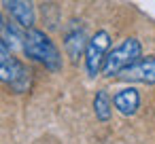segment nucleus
Masks as SVG:
<instances>
[{
  "mask_svg": "<svg viewBox=\"0 0 155 144\" xmlns=\"http://www.w3.org/2000/svg\"><path fill=\"white\" fill-rule=\"evenodd\" d=\"M140 57H142V45H140L138 38L130 36V38L121 40L115 49L108 51V55L104 59V66H102V74L108 76V78L119 76L125 68H130Z\"/></svg>",
  "mask_w": 155,
  "mask_h": 144,
  "instance_id": "nucleus-2",
  "label": "nucleus"
},
{
  "mask_svg": "<svg viewBox=\"0 0 155 144\" xmlns=\"http://www.w3.org/2000/svg\"><path fill=\"white\" fill-rule=\"evenodd\" d=\"M2 7L19 28H24V30L34 28L36 13H34L32 0H2Z\"/></svg>",
  "mask_w": 155,
  "mask_h": 144,
  "instance_id": "nucleus-7",
  "label": "nucleus"
},
{
  "mask_svg": "<svg viewBox=\"0 0 155 144\" xmlns=\"http://www.w3.org/2000/svg\"><path fill=\"white\" fill-rule=\"evenodd\" d=\"M87 40L89 38L85 34V28L79 26V21H70V26L64 32V49H66V55L72 62H79V57L85 55Z\"/></svg>",
  "mask_w": 155,
  "mask_h": 144,
  "instance_id": "nucleus-5",
  "label": "nucleus"
},
{
  "mask_svg": "<svg viewBox=\"0 0 155 144\" xmlns=\"http://www.w3.org/2000/svg\"><path fill=\"white\" fill-rule=\"evenodd\" d=\"M5 24H7V21H5V17H2V11H0V30L5 28Z\"/></svg>",
  "mask_w": 155,
  "mask_h": 144,
  "instance_id": "nucleus-10",
  "label": "nucleus"
},
{
  "mask_svg": "<svg viewBox=\"0 0 155 144\" xmlns=\"http://www.w3.org/2000/svg\"><path fill=\"white\" fill-rule=\"evenodd\" d=\"M21 49H24V53L30 59L38 62L47 70H51V72H60L62 70V55H60L58 47L53 45V40L43 30L28 28L24 32V45H21Z\"/></svg>",
  "mask_w": 155,
  "mask_h": 144,
  "instance_id": "nucleus-1",
  "label": "nucleus"
},
{
  "mask_svg": "<svg viewBox=\"0 0 155 144\" xmlns=\"http://www.w3.org/2000/svg\"><path fill=\"white\" fill-rule=\"evenodd\" d=\"M108 49H110V34L106 30H100L96 32L89 40H87V47H85V70L91 78H96L100 72H102V66H104V59L108 55Z\"/></svg>",
  "mask_w": 155,
  "mask_h": 144,
  "instance_id": "nucleus-4",
  "label": "nucleus"
},
{
  "mask_svg": "<svg viewBox=\"0 0 155 144\" xmlns=\"http://www.w3.org/2000/svg\"><path fill=\"white\" fill-rule=\"evenodd\" d=\"M113 106L123 117H132L140 108V93L134 87H125V89H121V91H117L113 95Z\"/></svg>",
  "mask_w": 155,
  "mask_h": 144,
  "instance_id": "nucleus-8",
  "label": "nucleus"
},
{
  "mask_svg": "<svg viewBox=\"0 0 155 144\" xmlns=\"http://www.w3.org/2000/svg\"><path fill=\"white\" fill-rule=\"evenodd\" d=\"M94 112H96V119L102 123H106L113 117V100L104 89H100L94 98Z\"/></svg>",
  "mask_w": 155,
  "mask_h": 144,
  "instance_id": "nucleus-9",
  "label": "nucleus"
},
{
  "mask_svg": "<svg viewBox=\"0 0 155 144\" xmlns=\"http://www.w3.org/2000/svg\"><path fill=\"white\" fill-rule=\"evenodd\" d=\"M0 83L9 85L15 93H24L30 87L28 68L11 53V49L2 38H0Z\"/></svg>",
  "mask_w": 155,
  "mask_h": 144,
  "instance_id": "nucleus-3",
  "label": "nucleus"
},
{
  "mask_svg": "<svg viewBox=\"0 0 155 144\" xmlns=\"http://www.w3.org/2000/svg\"><path fill=\"white\" fill-rule=\"evenodd\" d=\"M119 78L123 81H132V83H147V85H155V55L149 57H140L138 62H134L130 68H125Z\"/></svg>",
  "mask_w": 155,
  "mask_h": 144,
  "instance_id": "nucleus-6",
  "label": "nucleus"
}]
</instances>
